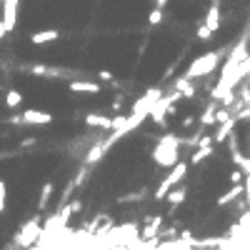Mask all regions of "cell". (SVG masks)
Masks as SVG:
<instances>
[{"mask_svg":"<svg viewBox=\"0 0 250 250\" xmlns=\"http://www.w3.org/2000/svg\"><path fill=\"white\" fill-rule=\"evenodd\" d=\"M178 155H180V140H178V135H170V133L163 135L153 150V160L158 165H163V168H173L178 163Z\"/></svg>","mask_w":250,"mask_h":250,"instance_id":"1","label":"cell"},{"mask_svg":"<svg viewBox=\"0 0 250 250\" xmlns=\"http://www.w3.org/2000/svg\"><path fill=\"white\" fill-rule=\"evenodd\" d=\"M218 60H220V50H213V53H205L200 55L198 60L190 62V68L185 70V78H190V80H198L208 73H213L218 68Z\"/></svg>","mask_w":250,"mask_h":250,"instance_id":"2","label":"cell"},{"mask_svg":"<svg viewBox=\"0 0 250 250\" xmlns=\"http://www.w3.org/2000/svg\"><path fill=\"white\" fill-rule=\"evenodd\" d=\"M220 28V0H213V5L208 8V15H205V23L198 28V38L200 40H210Z\"/></svg>","mask_w":250,"mask_h":250,"instance_id":"3","label":"cell"},{"mask_svg":"<svg viewBox=\"0 0 250 250\" xmlns=\"http://www.w3.org/2000/svg\"><path fill=\"white\" fill-rule=\"evenodd\" d=\"M185 173H188V163H175V165H173V170H170L168 175H165V178H163V183L158 185L155 198H158V200H163V198L168 195V193L173 190V188H175V185L185 178Z\"/></svg>","mask_w":250,"mask_h":250,"instance_id":"4","label":"cell"},{"mask_svg":"<svg viewBox=\"0 0 250 250\" xmlns=\"http://www.w3.org/2000/svg\"><path fill=\"white\" fill-rule=\"evenodd\" d=\"M213 148H215V140H213V138H203V140L198 143L195 153L190 155V165H200L208 155H213Z\"/></svg>","mask_w":250,"mask_h":250,"instance_id":"5","label":"cell"},{"mask_svg":"<svg viewBox=\"0 0 250 250\" xmlns=\"http://www.w3.org/2000/svg\"><path fill=\"white\" fill-rule=\"evenodd\" d=\"M70 90L73 93H80V95H98V93H103L100 83H90V80H73L70 83Z\"/></svg>","mask_w":250,"mask_h":250,"instance_id":"6","label":"cell"},{"mask_svg":"<svg viewBox=\"0 0 250 250\" xmlns=\"http://www.w3.org/2000/svg\"><path fill=\"white\" fill-rule=\"evenodd\" d=\"M175 98H180V93H173V98H165V100L155 103V105L150 108V120H153V123H163L165 113H168V108L173 105V100H175Z\"/></svg>","mask_w":250,"mask_h":250,"instance_id":"7","label":"cell"},{"mask_svg":"<svg viewBox=\"0 0 250 250\" xmlns=\"http://www.w3.org/2000/svg\"><path fill=\"white\" fill-rule=\"evenodd\" d=\"M243 193H245V185H243V183H235V185L230 188V190H228V193H225V195H223V198L218 200V208H225L228 203H233V200H238V198H240Z\"/></svg>","mask_w":250,"mask_h":250,"instance_id":"8","label":"cell"},{"mask_svg":"<svg viewBox=\"0 0 250 250\" xmlns=\"http://www.w3.org/2000/svg\"><path fill=\"white\" fill-rule=\"evenodd\" d=\"M185 195H188V188L175 185V188H173V190H170L168 195H165V198H168V203H170V205H180V203L185 200Z\"/></svg>","mask_w":250,"mask_h":250,"instance_id":"9","label":"cell"},{"mask_svg":"<svg viewBox=\"0 0 250 250\" xmlns=\"http://www.w3.org/2000/svg\"><path fill=\"white\" fill-rule=\"evenodd\" d=\"M23 118L28 123H53V115L50 113H40V110H25Z\"/></svg>","mask_w":250,"mask_h":250,"instance_id":"10","label":"cell"},{"mask_svg":"<svg viewBox=\"0 0 250 250\" xmlns=\"http://www.w3.org/2000/svg\"><path fill=\"white\" fill-rule=\"evenodd\" d=\"M58 35H60V30H40V33L33 35V43H35V45H40V43H50V40H55Z\"/></svg>","mask_w":250,"mask_h":250,"instance_id":"11","label":"cell"},{"mask_svg":"<svg viewBox=\"0 0 250 250\" xmlns=\"http://www.w3.org/2000/svg\"><path fill=\"white\" fill-rule=\"evenodd\" d=\"M160 20H163V8H153L148 15V25H160Z\"/></svg>","mask_w":250,"mask_h":250,"instance_id":"12","label":"cell"},{"mask_svg":"<svg viewBox=\"0 0 250 250\" xmlns=\"http://www.w3.org/2000/svg\"><path fill=\"white\" fill-rule=\"evenodd\" d=\"M20 100H23V98H20L18 90H10V93H8V105H10V108H18V105H20Z\"/></svg>","mask_w":250,"mask_h":250,"instance_id":"13","label":"cell"},{"mask_svg":"<svg viewBox=\"0 0 250 250\" xmlns=\"http://www.w3.org/2000/svg\"><path fill=\"white\" fill-rule=\"evenodd\" d=\"M5 198H8V190H5V183L0 180V213L5 210Z\"/></svg>","mask_w":250,"mask_h":250,"instance_id":"14","label":"cell"},{"mask_svg":"<svg viewBox=\"0 0 250 250\" xmlns=\"http://www.w3.org/2000/svg\"><path fill=\"white\" fill-rule=\"evenodd\" d=\"M240 105H250V85L240 93Z\"/></svg>","mask_w":250,"mask_h":250,"instance_id":"15","label":"cell"},{"mask_svg":"<svg viewBox=\"0 0 250 250\" xmlns=\"http://www.w3.org/2000/svg\"><path fill=\"white\" fill-rule=\"evenodd\" d=\"M245 118H250V105H245L240 113H235V120H245Z\"/></svg>","mask_w":250,"mask_h":250,"instance_id":"16","label":"cell"},{"mask_svg":"<svg viewBox=\"0 0 250 250\" xmlns=\"http://www.w3.org/2000/svg\"><path fill=\"white\" fill-rule=\"evenodd\" d=\"M98 78H103V80H113V73H110V70H98Z\"/></svg>","mask_w":250,"mask_h":250,"instance_id":"17","label":"cell"}]
</instances>
